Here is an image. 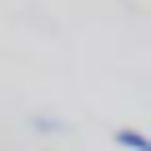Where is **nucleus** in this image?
Here are the masks:
<instances>
[{
    "instance_id": "obj_1",
    "label": "nucleus",
    "mask_w": 151,
    "mask_h": 151,
    "mask_svg": "<svg viewBox=\"0 0 151 151\" xmlns=\"http://www.w3.org/2000/svg\"><path fill=\"white\" fill-rule=\"evenodd\" d=\"M116 146H121V151H151V136H141L136 126H121V131H116Z\"/></svg>"
}]
</instances>
